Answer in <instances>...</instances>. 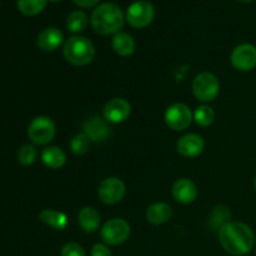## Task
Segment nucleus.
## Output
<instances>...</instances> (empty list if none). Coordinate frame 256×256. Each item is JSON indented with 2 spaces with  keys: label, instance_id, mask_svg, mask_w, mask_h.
<instances>
[{
  "label": "nucleus",
  "instance_id": "obj_1",
  "mask_svg": "<svg viewBox=\"0 0 256 256\" xmlns=\"http://www.w3.org/2000/svg\"><path fill=\"white\" fill-rule=\"evenodd\" d=\"M219 242L229 254L242 256L252 252L255 235L244 222H229L219 229Z\"/></svg>",
  "mask_w": 256,
  "mask_h": 256
},
{
  "label": "nucleus",
  "instance_id": "obj_2",
  "mask_svg": "<svg viewBox=\"0 0 256 256\" xmlns=\"http://www.w3.org/2000/svg\"><path fill=\"white\" fill-rule=\"evenodd\" d=\"M92 25L99 34L115 35L124 26L122 10L114 2H104L92 12Z\"/></svg>",
  "mask_w": 256,
  "mask_h": 256
},
{
  "label": "nucleus",
  "instance_id": "obj_3",
  "mask_svg": "<svg viewBox=\"0 0 256 256\" xmlns=\"http://www.w3.org/2000/svg\"><path fill=\"white\" fill-rule=\"evenodd\" d=\"M62 52L68 62L74 66H84L94 59L95 46L88 38L72 36L65 42Z\"/></svg>",
  "mask_w": 256,
  "mask_h": 256
},
{
  "label": "nucleus",
  "instance_id": "obj_4",
  "mask_svg": "<svg viewBox=\"0 0 256 256\" xmlns=\"http://www.w3.org/2000/svg\"><path fill=\"white\" fill-rule=\"evenodd\" d=\"M220 92L219 79L212 72H204L196 75L192 82V92L195 98L202 102H209L216 99Z\"/></svg>",
  "mask_w": 256,
  "mask_h": 256
},
{
  "label": "nucleus",
  "instance_id": "obj_5",
  "mask_svg": "<svg viewBox=\"0 0 256 256\" xmlns=\"http://www.w3.org/2000/svg\"><path fill=\"white\" fill-rule=\"evenodd\" d=\"M130 225L129 222H125L124 219H112L104 224L102 228V239L105 244L112 245H122L129 239L130 236Z\"/></svg>",
  "mask_w": 256,
  "mask_h": 256
},
{
  "label": "nucleus",
  "instance_id": "obj_6",
  "mask_svg": "<svg viewBox=\"0 0 256 256\" xmlns=\"http://www.w3.org/2000/svg\"><path fill=\"white\" fill-rule=\"evenodd\" d=\"M55 124L50 118L48 116H38L30 122L28 128V135L30 140L36 145H46L54 139Z\"/></svg>",
  "mask_w": 256,
  "mask_h": 256
},
{
  "label": "nucleus",
  "instance_id": "obj_7",
  "mask_svg": "<svg viewBox=\"0 0 256 256\" xmlns=\"http://www.w3.org/2000/svg\"><path fill=\"white\" fill-rule=\"evenodd\" d=\"M155 9L152 2L146 0H138L132 2L126 12V20L132 28L142 29L154 20Z\"/></svg>",
  "mask_w": 256,
  "mask_h": 256
},
{
  "label": "nucleus",
  "instance_id": "obj_8",
  "mask_svg": "<svg viewBox=\"0 0 256 256\" xmlns=\"http://www.w3.org/2000/svg\"><path fill=\"white\" fill-rule=\"evenodd\" d=\"M164 119L170 129L180 132V130H185L186 128H189L192 122V114L188 105L176 102L168 108Z\"/></svg>",
  "mask_w": 256,
  "mask_h": 256
},
{
  "label": "nucleus",
  "instance_id": "obj_9",
  "mask_svg": "<svg viewBox=\"0 0 256 256\" xmlns=\"http://www.w3.org/2000/svg\"><path fill=\"white\" fill-rule=\"evenodd\" d=\"M98 195L104 204H118L125 196V184L119 178H108L99 185Z\"/></svg>",
  "mask_w": 256,
  "mask_h": 256
},
{
  "label": "nucleus",
  "instance_id": "obj_10",
  "mask_svg": "<svg viewBox=\"0 0 256 256\" xmlns=\"http://www.w3.org/2000/svg\"><path fill=\"white\" fill-rule=\"evenodd\" d=\"M232 64L239 72H250L256 68V48L252 44H240L232 50Z\"/></svg>",
  "mask_w": 256,
  "mask_h": 256
},
{
  "label": "nucleus",
  "instance_id": "obj_11",
  "mask_svg": "<svg viewBox=\"0 0 256 256\" xmlns=\"http://www.w3.org/2000/svg\"><path fill=\"white\" fill-rule=\"evenodd\" d=\"M132 112V106L129 102L122 98H114L109 100L104 106V118L109 122L119 124L125 122Z\"/></svg>",
  "mask_w": 256,
  "mask_h": 256
},
{
  "label": "nucleus",
  "instance_id": "obj_12",
  "mask_svg": "<svg viewBox=\"0 0 256 256\" xmlns=\"http://www.w3.org/2000/svg\"><path fill=\"white\" fill-rule=\"evenodd\" d=\"M172 192L174 199L180 204H192L198 196V188L194 182L182 178L174 182Z\"/></svg>",
  "mask_w": 256,
  "mask_h": 256
},
{
  "label": "nucleus",
  "instance_id": "obj_13",
  "mask_svg": "<svg viewBox=\"0 0 256 256\" xmlns=\"http://www.w3.org/2000/svg\"><path fill=\"white\" fill-rule=\"evenodd\" d=\"M178 152L185 158H196L204 150L205 142L198 134H186L178 142Z\"/></svg>",
  "mask_w": 256,
  "mask_h": 256
},
{
  "label": "nucleus",
  "instance_id": "obj_14",
  "mask_svg": "<svg viewBox=\"0 0 256 256\" xmlns=\"http://www.w3.org/2000/svg\"><path fill=\"white\" fill-rule=\"evenodd\" d=\"M82 129H84V134H86L88 138L92 142H102L108 139L110 135L109 126L99 116H92L85 120Z\"/></svg>",
  "mask_w": 256,
  "mask_h": 256
},
{
  "label": "nucleus",
  "instance_id": "obj_15",
  "mask_svg": "<svg viewBox=\"0 0 256 256\" xmlns=\"http://www.w3.org/2000/svg\"><path fill=\"white\" fill-rule=\"evenodd\" d=\"M64 42V35L58 28H46L38 36V46L44 52H55Z\"/></svg>",
  "mask_w": 256,
  "mask_h": 256
},
{
  "label": "nucleus",
  "instance_id": "obj_16",
  "mask_svg": "<svg viewBox=\"0 0 256 256\" xmlns=\"http://www.w3.org/2000/svg\"><path fill=\"white\" fill-rule=\"evenodd\" d=\"M78 222L85 232H89V234L95 232L99 229L100 225L99 212L92 206L82 208L78 215Z\"/></svg>",
  "mask_w": 256,
  "mask_h": 256
},
{
  "label": "nucleus",
  "instance_id": "obj_17",
  "mask_svg": "<svg viewBox=\"0 0 256 256\" xmlns=\"http://www.w3.org/2000/svg\"><path fill=\"white\" fill-rule=\"evenodd\" d=\"M172 208L166 202H155L150 205L146 210V219L152 225L165 224L172 218Z\"/></svg>",
  "mask_w": 256,
  "mask_h": 256
},
{
  "label": "nucleus",
  "instance_id": "obj_18",
  "mask_svg": "<svg viewBox=\"0 0 256 256\" xmlns=\"http://www.w3.org/2000/svg\"><path fill=\"white\" fill-rule=\"evenodd\" d=\"M112 46L120 56H129L135 52V42L128 32H116L112 39Z\"/></svg>",
  "mask_w": 256,
  "mask_h": 256
},
{
  "label": "nucleus",
  "instance_id": "obj_19",
  "mask_svg": "<svg viewBox=\"0 0 256 256\" xmlns=\"http://www.w3.org/2000/svg\"><path fill=\"white\" fill-rule=\"evenodd\" d=\"M42 160L45 166L50 169H60L66 162V154L62 148L49 146L42 150Z\"/></svg>",
  "mask_w": 256,
  "mask_h": 256
},
{
  "label": "nucleus",
  "instance_id": "obj_20",
  "mask_svg": "<svg viewBox=\"0 0 256 256\" xmlns=\"http://www.w3.org/2000/svg\"><path fill=\"white\" fill-rule=\"evenodd\" d=\"M40 220L48 226L56 230H64L68 226V218L62 212L56 210L45 209L40 212Z\"/></svg>",
  "mask_w": 256,
  "mask_h": 256
},
{
  "label": "nucleus",
  "instance_id": "obj_21",
  "mask_svg": "<svg viewBox=\"0 0 256 256\" xmlns=\"http://www.w3.org/2000/svg\"><path fill=\"white\" fill-rule=\"evenodd\" d=\"M88 26V16L85 12L75 10L69 14L66 19V28L72 32H82Z\"/></svg>",
  "mask_w": 256,
  "mask_h": 256
},
{
  "label": "nucleus",
  "instance_id": "obj_22",
  "mask_svg": "<svg viewBox=\"0 0 256 256\" xmlns=\"http://www.w3.org/2000/svg\"><path fill=\"white\" fill-rule=\"evenodd\" d=\"M48 0H18V9L28 16H34L42 12L46 6Z\"/></svg>",
  "mask_w": 256,
  "mask_h": 256
},
{
  "label": "nucleus",
  "instance_id": "obj_23",
  "mask_svg": "<svg viewBox=\"0 0 256 256\" xmlns=\"http://www.w3.org/2000/svg\"><path fill=\"white\" fill-rule=\"evenodd\" d=\"M194 119L198 125H200V126L202 128H206L209 126V125H212V122H214L215 112L214 110L210 106H208V105H202V106H199L195 110Z\"/></svg>",
  "mask_w": 256,
  "mask_h": 256
},
{
  "label": "nucleus",
  "instance_id": "obj_24",
  "mask_svg": "<svg viewBox=\"0 0 256 256\" xmlns=\"http://www.w3.org/2000/svg\"><path fill=\"white\" fill-rule=\"evenodd\" d=\"M89 148L90 139L84 132L75 135L72 139V142H70V149H72V154L75 155H84L85 152H88Z\"/></svg>",
  "mask_w": 256,
  "mask_h": 256
},
{
  "label": "nucleus",
  "instance_id": "obj_25",
  "mask_svg": "<svg viewBox=\"0 0 256 256\" xmlns=\"http://www.w3.org/2000/svg\"><path fill=\"white\" fill-rule=\"evenodd\" d=\"M230 215L232 214H230L229 208L225 206V205H218V206H215L214 210H212L209 222L212 225V226H218V225H220V228H222V225L229 222L228 220L230 219Z\"/></svg>",
  "mask_w": 256,
  "mask_h": 256
},
{
  "label": "nucleus",
  "instance_id": "obj_26",
  "mask_svg": "<svg viewBox=\"0 0 256 256\" xmlns=\"http://www.w3.org/2000/svg\"><path fill=\"white\" fill-rule=\"evenodd\" d=\"M36 156H38L36 149H35L32 145H29V144L22 145V146L19 149V152H18V160H19L20 164L24 165V166H29V165H32V162L36 160Z\"/></svg>",
  "mask_w": 256,
  "mask_h": 256
},
{
  "label": "nucleus",
  "instance_id": "obj_27",
  "mask_svg": "<svg viewBox=\"0 0 256 256\" xmlns=\"http://www.w3.org/2000/svg\"><path fill=\"white\" fill-rule=\"evenodd\" d=\"M62 256H86V252L76 242H68L62 246Z\"/></svg>",
  "mask_w": 256,
  "mask_h": 256
},
{
  "label": "nucleus",
  "instance_id": "obj_28",
  "mask_svg": "<svg viewBox=\"0 0 256 256\" xmlns=\"http://www.w3.org/2000/svg\"><path fill=\"white\" fill-rule=\"evenodd\" d=\"M92 256H112L109 248L102 244H95L92 249Z\"/></svg>",
  "mask_w": 256,
  "mask_h": 256
},
{
  "label": "nucleus",
  "instance_id": "obj_29",
  "mask_svg": "<svg viewBox=\"0 0 256 256\" xmlns=\"http://www.w3.org/2000/svg\"><path fill=\"white\" fill-rule=\"evenodd\" d=\"M72 2L82 8H92L99 2V0H72Z\"/></svg>",
  "mask_w": 256,
  "mask_h": 256
},
{
  "label": "nucleus",
  "instance_id": "obj_30",
  "mask_svg": "<svg viewBox=\"0 0 256 256\" xmlns=\"http://www.w3.org/2000/svg\"><path fill=\"white\" fill-rule=\"evenodd\" d=\"M239 2H252V0H239Z\"/></svg>",
  "mask_w": 256,
  "mask_h": 256
},
{
  "label": "nucleus",
  "instance_id": "obj_31",
  "mask_svg": "<svg viewBox=\"0 0 256 256\" xmlns=\"http://www.w3.org/2000/svg\"><path fill=\"white\" fill-rule=\"evenodd\" d=\"M254 188H255V190H256V175H255V179H254Z\"/></svg>",
  "mask_w": 256,
  "mask_h": 256
},
{
  "label": "nucleus",
  "instance_id": "obj_32",
  "mask_svg": "<svg viewBox=\"0 0 256 256\" xmlns=\"http://www.w3.org/2000/svg\"><path fill=\"white\" fill-rule=\"evenodd\" d=\"M50 2H60V0H50Z\"/></svg>",
  "mask_w": 256,
  "mask_h": 256
},
{
  "label": "nucleus",
  "instance_id": "obj_33",
  "mask_svg": "<svg viewBox=\"0 0 256 256\" xmlns=\"http://www.w3.org/2000/svg\"><path fill=\"white\" fill-rule=\"evenodd\" d=\"M255 256H256V248H255Z\"/></svg>",
  "mask_w": 256,
  "mask_h": 256
}]
</instances>
